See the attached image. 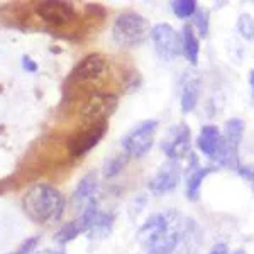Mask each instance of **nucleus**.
Segmentation results:
<instances>
[{"label":"nucleus","instance_id":"1","mask_svg":"<svg viewBox=\"0 0 254 254\" xmlns=\"http://www.w3.org/2000/svg\"><path fill=\"white\" fill-rule=\"evenodd\" d=\"M190 222H185L175 210L151 215L137 231V239L147 249V254H175L190 232Z\"/></svg>","mask_w":254,"mask_h":254},{"label":"nucleus","instance_id":"2","mask_svg":"<svg viewBox=\"0 0 254 254\" xmlns=\"http://www.w3.org/2000/svg\"><path fill=\"white\" fill-rule=\"evenodd\" d=\"M66 198L49 183H36L22 196V210L32 222L49 224L60 220L64 214Z\"/></svg>","mask_w":254,"mask_h":254},{"label":"nucleus","instance_id":"3","mask_svg":"<svg viewBox=\"0 0 254 254\" xmlns=\"http://www.w3.org/2000/svg\"><path fill=\"white\" fill-rule=\"evenodd\" d=\"M149 22L134 10L119 14L112 26V38L121 48H137L149 36Z\"/></svg>","mask_w":254,"mask_h":254},{"label":"nucleus","instance_id":"4","mask_svg":"<svg viewBox=\"0 0 254 254\" xmlns=\"http://www.w3.org/2000/svg\"><path fill=\"white\" fill-rule=\"evenodd\" d=\"M159 122L156 119H146V121L139 122L134 126L124 137L121 139L122 151L127 158H144L154 144V137H156Z\"/></svg>","mask_w":254,"mask_h":254},{"label":"nucleus","instance_id":"5","mask_svg":"<svg viewBox=\"0 0 254 254\" xmlns=\"http://www.w3.org/2000/svg\"><path fill=\"white\" fill-rule=\"evenodd\" d=\"M149 38L158 56L165 61H173L182 56V34L171 24L159 22L151 27Z\"/></svg>","mask_w":254,"mask_h":254},{"label":"nucleus","instance_id":"6","mask_svg":"<svg viewBox=\"0 0 254 254\" xmlns=\"http://www.w3.org/2000/svg\"><path fill=\"white\" fill-rule=\"evenodd\" d=\"M161 151L170 161H182L191 153V129L187 122H180L168 129L161 141Z\"/></svg>","mask_w":254,"mask_h":254},{"label":"nucleus","instance_id":"7","mask_svg":"<svg viewBox=\"0 0 254 254\" xmlns=\"http://www.w3.org/2000/svg\"><path fill=\"white\" fill-rule=\"evenodd\" d=\"M183 176V168L178 161H170L163 163L161 166L156 170V173L147 180V188L153 195H165L173 191L176 187L180 185Z\"/></svg>","mask_w":254,"mask_h":254},{"label":"nucleus","instance_id":"8","mask_svg":"<svg viewBox=\"0 0 254 254\" xmlns=\"http://www.w3.org/2000/svg\"><path fill=\"white\" fill-rule=\"evenodd\" d=\"M117 109V98L110 93H102L95 92L92 97L87 100L83 107V124L85 126H93L100 124V122H107L110 114H114V110Z\"/></svg>","mask_w":254,"mask_h":254},{"label":"nucleus","instance_id":"9","mask_svg":"<svg viewBox=\"0 0 254 254\" xmlns=\"http://www.w3.org/2000/svg\"><path fill=\"white\" fill-rule=\"evenodd\" d=\"M109 71V63L98 53L85 56L83 60L73 68L71 75H69V81L73 83H93V81L102 80Z\"/></svg>","mask_w":254,"mask_h":254},{"label":"nucleus","instance_id":"10","mask_svg":"<svg viewBox=\"0 0 254 254\" xmlns=\"http://www.w3.org/2000/svg\"><path fill=\"white\" fill-rule=\"evenodd\" d=\"M107 132V122H100V124L93 126H85L83 129H80L71 139L68 141V149L71 153L73 158H81L92 151L98 142L102 141V137Z\"/></svg>","mask_w":254,"mask_h":254},{"label":"nucleus","instance_id":"11","mask_svg":"<svg viewBox=\"0 0 254 254\" xmlns=\"http://www.w3.org/2000/svg\"><path fill=\"white\" fill-rule=\"evenodd\" d=\"M36 12L44 22L51 26H64L71 22L75 17V7L69 2H61V0H44L36 5Z\"/></svg>","mask_w":254,"mask_h":254},{"label":"nucleus","instance_id":"12","mask_svg":"<svg viewBox=\"0 0 254 254\" xmlns=\"http://www.w3.org/2000/svg\"><path fill=\"white\" fill-rule=\"evenodd\" d=\"M97 193H98V182L95 173H88L87 176L78 182L75 191H73V207L76 212H83L90 203L97 202Z\"/></svg>","mask_w":254,"mask_h":254},{"label":"nucleus","instance_id":"13","mask_svg":"<svg viewBox=\"0 0 254 254\" xmlns=\"http://www.w3.org/2000/svg\"><path fill=\"white\" fill-rule=\"evenodd\" d=\"M200 92H202V78L195 75H188L182 81V90H180V109L183 114L193 112L196 104H198Z\"/></svg>","mask_w":254,"mask_h":254},{"label":"nucleus","instance_id":"14","mask_svg":"<svg viewBox=\"0 0 254 254\" xmlns=\"http://www.w3.org/2000/svg\"><path fill=\"white\" fill-rule=\"evenodd\" d=\"M244 129H246V124L243 119L232 117V119H229V121H225L222 137H224V142H225V146H227L229 153L234 158H239V147L244 137Z\"/></svg>","mask_w":254,"mask_h":254},{"label":"nucleus","instance_id":"15","mask_svg":"<svg viewBox=\"0 0 254 254\" xmlns=\"http://www.w3.org/2000/svg\"><path fill=\"white\" fill-rule=\"evenodd\" d=\"M219 171V166L217 165H208V166H198L195 170L188 171L187 176V190L185 195L190 202H196L200 198V190H202V183L203 180L207 178L208 175Z\"/></svg>","mask_w":254,"mask_h":254},{"label":"nucleus","instance_id":"16","mask_svg":"<svg viewBox=\"0 0 254 254\" xmlns=\"http://www.w3.org/2000/svg\"><path fill=\"white\" fill-rule=\"evenodd\" d=\"M180 34H182V55L191 66H196L200 60V38L196 36L191 24H185Z\"/></svg>","mask_w":254,"mask_h":254},{"label":"nucleus","instance_id":"17","mask_svg":"<svg viewBox=\"0 0 254 254\" xmlns=\"http://www.w3.org/2000/svg\"><path fill=\"white\" fill-rule=\"evenodd\" d=\"M114 220H116V215H114L112 212H107V214L100 212L95 224H93L92 229L87 232L90 236V239H105V237H109L114 227Z\"/></svg>","mask_w":254,"mask_h":254},{"label":"nucleus","instance_id":"18","mask_svg":"<svg viewBox=\"0 0 254 254\" xmlns=\"http://www.w3.org/2000/svg\"><path fill=\"white\" fill-rule=\"evenodd\" d=\"M83 232H87L83 224L80 222V219H76V220H71V222L64 224L63 227L56 232L55 239H56V243H60V244H68V243H71V241H75L80 234H83Z\"/></svg>","mask_w":254,"mask_h":254},{"label":"nucleus","instance_id":"19","mask_svg":"<svg viewBox=\"0 0 254 254\" xmlns=\"http://www.w3.org/2000/svg\"><path fill=\"white\" fill-rule=\"evenodd\" d=\"M129 161V158L126 154H117V156H112L109 161H105L104 168H102V175L105 178H114V176L121 175L124 171V168Z\"/></svg>","mask_w":254,"mask_h":254},{"label":"nucleus","instance_id":"20","mask_svg":"<svg viewBox=\"0 0 254 254\" xmlns=\"http://www.w3.org/2000/svg\"><path fill=\"white\" fill-rule=\"evenodd\" d=\"M171 9L178 19H191L198 10V3L195 0H176L171 2Z\"/></svg>","mask_w":254,"mask_h":254},{"label":"nucleus","instance_id":"21","mask_svg":"<svg viewBox=\"0 0 254 254\" xmlns=\"http://www.w3.org/2000/svg\"><path fill=\"white\" fill-rule=\"evenodd\" d=\"M236 27L246 41H254V15L248 14V12L241 14L239 17H237Z\"/></svg>","mask_w":254,"mask_h":254},{"label":"nucleus","instance_id":"22","mask_svg":"<svg viewBox=\"0 0 254 254\" xmlns=\"http://www.w3.org/2000/svg\"><path fill=\"white\" fill-rule=\"evenodd\" d=\"M193 29H196V36H200V38L205 39L208 36V12L207 10H196L193 17Z\"/></svg>","mask_w":254,"mask_h":254},{"label":"nucleus","instance_id":"23","mask_svg":"<svg viewBox=\"0 0 254 254\" xmlns=\"http://www.w3.org/2000/svg\"><path fill=\"white\" fill-rule=\"evenodd\" d=\"M236 173L249 183V187H251V190H253V193H254V166L239 165V166H237V170H236Z\"/></svg>","mask_w":254,"mask_h":254},{"label":"nucleus","instance_id":"24","mask_svg":"<svg viewBox=\"0 0 254 254\" xmlns=\"http://www.w3.org/2000/svg\"><path fill=\"white\" fill-rule=\"evenodd\" d=\"M38 243H39V239H38L36 236L27 237V239L24 241V243L17 248V251H15V254H32V251L36 249V246H38Z\"/></svg>","mask_w":254,"mask_h":254},{"label":"nucleus","instance_id":"25","mask_svg":"<svg viewBox=\"0 0 254 254\" xmlns=\"http://www.w3.org/2000/svg\"><path fill=\"white\" fill-rule=\"evenodd\" d=\"M22 68L29 73L38 71V64H36V61H32L29 56H22Z\"/></svg>","mask_w":254,"mask_h":254},{"label":"nucleus","instance_id":"26","mask_svg":"<svg viewBox=\"0 0 254 254\" xmlns=\"http://www.w3.org/2000/svg\"><path fill=\"white\" fill-rule=\"evenodd\" d=\"M208 254H231V251H229V246L225 243H217L212 246V249L208 251Z\"/></svg>","mask_w":254,"mask_h":254},{"label":"nucleus","instance_id":"27","mask_svg":"<svg viewBox=\"0 0 254 254\" xmlns=\"http://www.w3.org/2000/svg\"><path fill=\"white\" fill-rule=\"evenodd\" d=\"M249 87H251V92L254 97V68L249 69Z\"/></svg>","mask_w":254,"mask_h":254},{"label":"nucleus","instance_id":"28","mask_svg":"<svg viewBox=\"0 0 254 254\" xmlns=\"http://www.w3.org/2000/svg\"><path fill=\"white\" fill-rule=\"evenodd\" d=\"M232 254H248V253H246L244 249H236V251L232 253Z\"/></svg>","mask_w":254,"mask_h":254},{"label":"nucleus","instance_id":"29","mask_svg":"<svg viewBox=\"0 0 254 254\" xmlns=\"http://www.w3.org/2000/svg\"><path fill=\"white\" fill-rule=\"evenodd\" d=\"M51 254H64L63 251H55V253H51Z\"/></svg>","mask_w":254,"mask_h":254},{"label":"nucleus","instance_id":"30","mask_svg":"<svg viewBox=\"0 0 254 254\" xmlns=\"http://www.w3.org/2000/svg\"><path fill=\"white\" fill-rule=\"evenodd\" d=\"M10 254H15V253H10Z\"/></svg>","mask_w":254,"mask_h":254}]
</instances>
